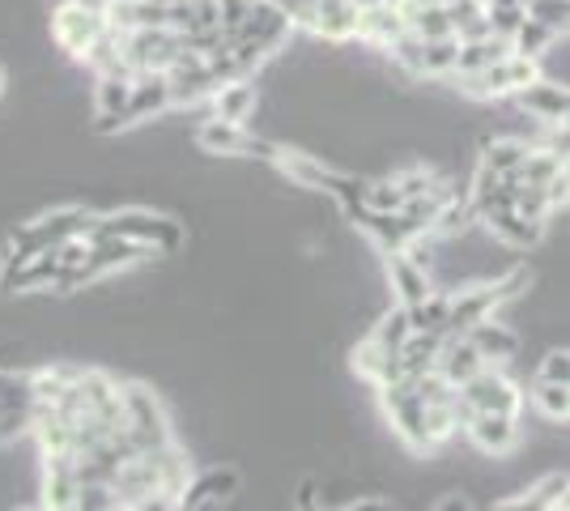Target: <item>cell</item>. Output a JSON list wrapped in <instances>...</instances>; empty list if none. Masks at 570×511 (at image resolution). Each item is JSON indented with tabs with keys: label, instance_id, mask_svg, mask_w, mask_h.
Returning <instances> with one entry per match:
<instances>
[{
	"label": "cell",
	"instance_id": "obj_36",
	"mask_svg": "<svg viewBox=\"0 0 570 511\" xmlns=\"http://www.w3.org/2000/svg\"><path fill=\"white\" fill-rule=\"evenodd\" d=\"M434 511H473V503H469L464 494H443V499L434 503Z\"/></svg>",
	"mask_w": 570,
	"mask_h": 511
},
{
	"label": "cell",
	"instance_id": "obj_6",
	"mask_svg": "<svg viewBox=\"0 0 570 511\" xmlns=\"http://www.w3.org/2000/svg\"><path fill=\"white\" fill-rule=\"evenodd\" d=\"M111 30L107 9H90V4H72L60 0L56 13H51V39L56 48L69 51L72 60H90V51L98 48V39Z\"/></svg>",
	"mask_w": 570,
	"mask_h": 511
},
{
	"label": "cell",
	"instance_id": "obj_31",
	"mask_svg": "<svg viewBox=\"0 0 570 511\" xmlns=\"http://www.w3.org/2000/svg\"><path fill=\"white\" fill-rule=\"evenodd\" d=\"M128 503L119 499V490L111 482H81V499L77 511H124Z\"/></svg>",
	"mask_w": 570,
	"mask_h": 511
},
{
	"label": "cell",
	"instance_id": "obj_1",
	"mask_svg": "<svg viewBox=\"0 0 570 511\" xmlns=\"http://www.w3.org/2000/svg\"><path fill=\"white\" fill-rule=\"evenodd\" d=\"M413 333V320H409V307H392V312H383L380 324H371V333L354 345V371L366 380V384H375L383 389L387 380H396V366H401V350L404 341Z\"/></svg>",
	"mask_w": 570,
	"mask_h": 511
},
{
	"label": "cell",
	"instance_id": "obj_7",
	"mask_svg": "<svg viewBox=\"0 0 570 511\" xmlns=\"http://www.w3.org/2000/svg\"><path fill=\"white\" fill-rule=\"evenodd\" d=\"M537 77H541V60H528V56H520V51H511V56L499 60L494 69L473 73V77H460L455 86H460V95L476 98V102H502V98H515L520 90H528Z\"/></svg>",
	"mask_w": 570,
	"mask_h": 511
},
{
	"label": "cell",
	"instance_id": "obj_34",
	"mask_svg": "<svg viewBox=\"0 0 570 511\" xmlns=\"http://www.w3.org/2000/svg\"><path fill=\"white\" fill-rule=\"evenodd\" d=\"M537 380H549V384H567L570 389V350H549L541 358V371Z\"/></svg>",
	"mask_w": 570,
	"mask_h": 511
},
{
	"label": "cell",
	"instance_id": "obj_4",
	"mask_svg": "<svg viewBox=\"0 0 570 511\" xmlns=\"http://www.w3.org/2000/svg\"><path fill=\"white\" fill-rule=\"evenodd\" d=\"M380 401L387 422H392V431H396V439L409 452H417V456L434 452L426 431V392H422V380H387L380 389Z\"/></svg>",
	"mask_w": 570,
	"mask_h": 511
},
{
	"label": "cell",
	"instance_id": "obj_27",
	"mask_svg": "<svg viewBox=\"0 0 570 511\" xmlns=\"http://www.w3.org/2000/svg\"><path fill=\"white\" fill-rule=\"evenodd\" d=\"M558 43H562V35H558V30H549L546 22H537L532 13H528V22L520 26V35L511 39V48L520 51V56H528V60H546Z\"/></svg>",
	"mask_w": 570,
	"mask_h": 511
},
{
	"label": "cell",
	"instance_id": "obj_17",
	"mask_svg": "<svg viewBox=\"0 0 570 511\" xmlns=\"http://www.w3.org/2000/svg\"><path fill=\"white\" fill-rule=\"evenodd\" d=\"M481 226L499 239V244L515 247V252H528V247L541 244V235H546V226H537V222H528L515 209V205H507V209H490L485 218H481Z\"/></svg>",
	"mask_w": 570,
	"mask_h": 511
},
{
	"label": "cell",
	"instance_id": "obj_14",
	"mask_svg": "<svg viewBox=\"0 0 570 511\" xmlns=\"http://www.w3.org/2000/svg\"><path fill=\"white\" fill-rule=\"evenodd\" d=\"M383 265H387V282L396 291V303L401 307H417L434 294V282H430V268L404 247V252H383Z\"/></svg>",
	"mask_w": 570,
	"mask_h": 511
},
{
	"label": "cell",
	"instance_id": "obj_38",
	"mask_svg": "<svg viewBox=\"0 0 570 511\" xmlns=\"http://www.w3.org/2000/svg\"><path fill=\"white\" fill-rule=\"evenodd\" d=\"M72 4H90V9H111L116 0H72Z\"/></svg>",
	"mask_w": 570,
	"mask_h": 511
},
{
	"label": "cell",
	"instance_id": "obj_19",
	"mask_svg": "<svg viewBox=\"0 0 570 511\" xmlns=\"http://www.w3.org/2000/svg\"><path fill=\"white\" fill-rule=\"evenodd\" d=\"M256 102H261L256 86H252L247 77H235V81H222V86L214 90V98H209V116L230 120V124H247L252 116H256Z\"/></svg>",
	"mask_w": 570,
	"mask_h": 511
},
{
	"label": "cell",
	"instance_id": "obj_20",
	"mask_svg": "<svg viewBox=\"0 0 570 511\" xmlns=\"http://www.w3.org/2000/svg\"><path fill=\"white\" fill-rule=\"evenodd\" d=\"M230 494H238V469H230V464H217V469H209V473L191 478V487L184 490L179 508L196 511V508H205V503H226Z\"/></svg>",
	"mask_w": 570,
	"mask_h": 511
},
{
	"label": "cell",
	"instance_id": "obj_39",
	"mask_svg": "<svg viewBox=\"0 0 570 511\" xmlns=\"http://www.w3.org/2000/svg\"><path fill=\"white\" fill-rule=\"evenodd\" d=\"M0 95H4V69H0Z\"/></svg>",
	"mask_w": 570,
	"mask_h": 511
},
{
	"label": "cell",
	"instance_id": "obj_33",
	"mask_svg": "<svg viewBox=\"0 0 570 511\" xmlns=\"http://www.w3.org/2000/svg\"><path fill=\"white\" fill-rule=\"evenodd\" d=\"M523 22H528V4H494L490 9V30L499 39H515Z\"/></svg>",
	"mask_w": 570,
	"mask_h": 511
},
{
	"label": "cell",
	"instance_id": "obj_18",
	"mask_svg": "<svg viewBox=\"0 0 570 511\" xmlns=\"http://www.w3.org/2000/svg\"><path fill=\"white\" fill-rule=\"evenodd\" d=\"M357 0H315V26L311 35L315 39H328V43H350L357 39Z\"/></svg>",
	"mask_w": 570,
	"mask_h": 511
},
{
	"label": "cell",
	"instance_id": "obj_30",
	"mask_svg": "<svg viewBox=\"0 0 570 511\" xmlns=\"http://www.w3.org/2000/svg\"><path fill=\"white\" fill-rule=\"evenodd\" d=\"M404 205H409V200H404L396 175H380V179L366 184V209H375V214H396Z\"/></svg>",
	"mask_w": 570,
	"mask_h": 511
},
{
	"label": "cell",
	"instance_id": "obj_15",
	"mask_svg": "<svg viewBox=\"0 0 570 511\" xmlns=\"http://www.w3.org/2000/svg\"><path fill=\"white\" fill-rule=\"evenodd\" d=\"M175 107V90H170L167 73H141L132 86V102H128V128L145 120H158Z\"/></svg>",
	"mask_w": 570,
	"mask_h": 511
},
{
	"label": "cell",
	"instance_id": "obj_37",
	"mask_svg": "<svg viewBox=\"0 0 570 511\" xmlns=\"http://www.w3.org/2000/svg\"><path fill=\"white\" fill-rule=\"evenodd\" d=\"M341 511H396L387 499H357V503H350V508H341Z\"/></svg>",
	"mask_w": 570,
	"mask_h": 511
},
{
	"label": "cell",
	"instance_id": "obj_23",
	"mask_svg": "<svg viewBox=\"0 0 570 511\" xmlns=\"http://www.w3.org/2000/svg\"><path fill=\"white\" fill-rule=\"evenodd\" d=\"M485 358L476 354V345L469 337H448V345H443V354H439V375L443 380H452L455 389L460 384H469L476 371H485Z\"/></svg>",
	"mask_w": 570,
	"mask_h": 511
},
{
	"label": "cell",
	"instance_id": "obj_29",
	"mask_svg": "<svg viewBox=\"0 0 570 511\" xmlns=\"http://www.w3.org/2000/svg\"><path fill=\"white\" fill-rule=\"evenodd\" d=\"M532 405L537 414H546L549 422H570V389L567 384H549V380H532Z\"/></svg>",
	"mask_w": 570,
	"mask_h": 511
},
{
	"label": "cell",
	"instance_id": "obj_41",
	"mask_svg": "<svg viewBox=\"0 0 570 511\" xmlns=\"http://www.w3.org/2000/svg\"><path fill=\"white\" fill-rule=\"evenodd\" d=\"M443 4H452V0H443Z\"/></svg>",
	"mask_w": 570,
	"mask_h": 511
},
{
	"label": "cell",
	"instance_id": "obj_21",
	"mask_svg": "<svg viewBox=\"0 0 570 511\" xmlns=\"http://www.w3.org/2000/svg\"><path fill=\"white\" fill-rule=\"evenodd\" d=\"M511 39H499V35H481V39H460V65H455V77H473V73H485V69H494L499 60L511 56Z\"/></svg>",
	"mask_w": 570,
	"mask_h": 511
},
{
	"label": "cell",
	"instance_id": "obj_24",
	"mask_svg": "<svg viewBox=\"0 0 570 511\" xmlns=\"http://www.w3.org/2000/svg\"><path fill=\"white\" fill-rule=\"evenodd\" d=\"M537 141H523V137H494V141H485L481 146V167H490L494 175H507V179H515L520 167L528 163V154H532Z\"/></svg>",
	"mask_w": 570,
	"mask_h": 511
},
{
	"label": "cell",
	"instance_id": "obj_26",
	"mask_svg": "<svg viewBox=\"0 0 570 511\" xmlns=\"http://www.w3.org/2000/svg\"><path fill=\"white\" fill-rule=\"evenodd\" d=\"M401 9H404V4H401ZM404 18H409V30H413V35H422V39H448V35H455L452 9H448L443 0H430V4H409V9H404Z\"/></svg>",
	"mask_w": 570,
	"mask_h": 511
},
{
	"label": "cell",
	"instance_id": "obj_25",
	"mask_svg": "<svg viewBox=\"0 0 570 511\" xmlns=\"http://www.w3.org/2000/svg\"><path fill=\"white\" fill-rule=\"evenodd\" d=\"M567 473H549V478H541L537 487H528L523 494H511V499H502V503H494L490 511H549L553 508V499L567 490Z\"/></svg>",
	"mask_w": 570,
	"mask_h": 511
},
{
	"label": "cell",
	"instance_id": "obj_16",
	"mask_svg": "<svg viewBox=\"0 0 570 511\" xmlns=\"http://www.w3.org/2000/svg\"><path fill=\"white\" fill-rule=\"evenodd\" d=\"M404 30H409V18H404L401 4H375V9H362L357 13V39L380 51L392 48Z\"/></svg>",
	"mask_w": 570,
	"mask_h": 511
},
{
	"label": "cell",
	"instance_id": "obj_40",
	"mask_svg": "<svg viewBox=\"0 0 570 511\" xmlns=\"http://www.w3.org/2000/svg\"><path fill=\"white\" fill-rule=\"evenodd\" d=\"M18 511H43V508H18Z\"/></svg>",
	"mask_w": 570,
	"mask_h": 511
},
{
	"label": "cell",
	"instance_id": "obj_35",
	"mask_svg": "<svg viewBox=\"0 0 570 511\" xmlns=\"http://www.w3.org/2000/svg\"><path fill=\"white\" fill-rule=\"evenodd\" d=\"M294 511H324L320 494H315V482H303L298 494H294Z\"/></svg>",
	"mask_w": 570,
	"mask_h": 511
},
{
	"label": "cell",
	"instance_id": "obj_28",
	"mask_svg": "<svg viewBox=\"0 0 570 511\" xmlns=\"http://www.w3.org/2000/svg\"><path fill=\"white\" fill-rule=\"evenodd\" d=\"M469 226H476V209L473 200H469V193L460 196L455 193L448 205H443V214H439V222H434V230H430V239H455V235H464Z\"/></svg>",
	"mask_w": 570,
	"mask_h": 511
},
{
	"label": "cell",
	"instance_id": "obj_3",
	"mask_svg": "<svg viewBox=\"0 0 570 511\" xmlns=\"http://www.w3.org/2000/svg\"><path fill=\"white\" fill-rule=\"evenodd\" d=\"M520 291H528V268H511L499 282H481V286H469V291H455L452 312H448V337H464L473 324L494 320L502 303H511Z\"/></svg>",
	"mask_w": 570,
	"mask_h": 511
},
{
	"label": "cell",
	"instance_id": "obj_2",
	"mask_svg": "<svg viewBox=\"0 0 570 511\" xmlns=\"http://www.w3.org/2000/svg\"><path fill=\"white\" fill-rule=\"evenodd\" d=\"M95 239H132V244L149 247L154 256H175L184 247V222L154 214V209H116V214H102L90 244Z\"/></svg>",
	"mask_w": 570,
	"mask_h": 511
},
{
	"label": "cell",
	"instance_id": "obj_12",
	"mask_svg": "<svg viewBox=\"0 0 570 511\" xmlns=\"http://www.w3.org/2000/svg\"><path fill=\"white\" fill-rule=\"evenodd\" d=\"M528 120H537L541 128H570V86L567 81H553V77H537L528 90L511 98Z\"/></svg>",
	"mask_w": 570,
	"mask_h": 511
},
{
	"label": "cell",
	"instance_id": "obj_8",
	"mask_svg": "<svg viewBox=\"0 0 570 511\" xmlns=\"http://www.w3.org/2000/svg\"><path fill=\"white\" fill-rule=\"evenodd\" d=\"M188 51V39L170 26H154V30H128L124 35V65L132 73H170V65Z\"/></svg>",
	"mask_w": 570,
	"mask_h": 511
},
{
	"label": "cell",
	"instance_id": "obj_5",
	"mask_svg": "<svg viewBox=\"0 0 570 511\" xmlns=\"http://www.w3.org/2000/svg\"><path fill=\"white\" fill-rule=\"evenodd\" d=\"M124 431L128 439L137 443V452H158V448H167L175 443V431H170V417L163 410V401H158V392L149 389V384H124Z\"/></svg>",
	"mask_w": 570,
	"mask_h": 511
},
{
	"label": "cell",
	"instance_id": "obj_10",
	"mask_svg": "<svg viewBox=\"0 0 570 511\" xmlns=\"http://www.w3.org/2000/svg\"><path fill=\"white\" fill-rule=\"evenodd\" d=\"M196 146L205 149V154H214V158H264V163H277L282 158V146L256 137L247 124L217 120V116H209V120L196 128Z\"/></svg>",
	"mask_w": 570,
	"mask_h": 511
},
{
	"label": "cell",
	"instance_id": "obj_32",
	"mask_svg": "<svg viewBox=\"0 0 570 511\" xmlns=\"http://www.w3.org/2000/svg\"><path fill=\"white\" fill-rule=\"evenodd\" d=\"M528 13L537 22H546L549 30H558L562 39H570V0H528Z\"/></svg>",
	"mask_w": 570,
	"mask_h": 511
},
{
	"label": "cell",
	"instance_id": "obj_13",
	"mask_svg": "<svg viewBox=\"0 0 570 511\" xmlns=\"http://www.w3.org/2000/svg\"><path fill=\"white\" fill-rule=\"evenodd\" d=\"M464 435L473 439V448L485 456H511L523 439L520 414H469L464 417Z\"/></svg>",
	"mask_w": 570,
	"mask_h": 511
},
{
	"label": "cell",
	"instance_id": "obj_22",
	"mask_svg": "<svg viewBox=\"0 0 570 511\" xmlns=\"http://www.w3.org/2000/svg\"><path fill=\"white\" fill-rule=\"evenodd\" d=\"M464 337L473 341L476 354H481L490 366H502L507 358H515V350H520V337H515L507 324H499V320H481V324H473Z\"/></svg>",
	"mask_w": 570,
	"mask_h": 511
},
{
	"label": "cell",
	"instance_id": "obj_11",
	"mask_svg": "<svg viewBox=\"0 0 570 511\" xmlns=\"http://www.w3.org/2000/svg\"><path fill=\"white\" fill-rule=\"evenodd\" d=\"M132 86H137V73H132V69L98 73V81H95V132L111 137V132H124V128H128Z\"/></svg>",
	"mask_w": 570,
	"mask_h": 511
},
{
	"label": "cell",
	"instance_id": "obj_9",
	"mask_svg": "<svg viewBox=\"0 0 570 511\" xmlns=\"http://www.w3.org/2000/svg\"><path fill=\"white\" fill-rule=\"evenodd\" d=\"M523 389L502 371V366H485L476 371L469 384H460V405L469 414H523Z\"/></svg>",
	"mask_w": 570,
	"mask_h": 511
}]
</instances>
